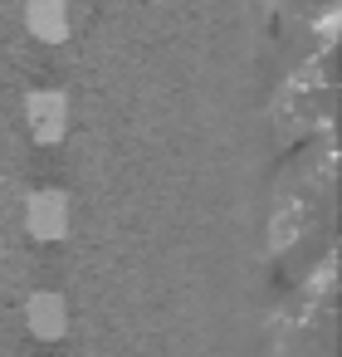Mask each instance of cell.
<instances>
[{
	"instance_id": "obj_1",
	"label": "cell",
	"mask_w": 342,
	"mask_h": 357,
	"mask_svg": "<svg viewBox=\"0 0 342 357\" xmlns=\"http://www.w3.org/2000/svg\"><path fill=\"white\" fill-rule=\"evenodd\" d=\"M20 113H25V128H30V137H35V142L54 147V142H64V137H69L74 103H69V93H64V89H30V93H25V103H20Z\"/></svg>"
},
{
	"instance_id": "obj_2",
	"label": "cell",
	"mask_w": 342,
	"mask_h": 357,
	"mask_svg": "<svg viewBox=\"0 0 342 357\" xmlns=\"http://www.w3.org/2000/svg\"><path fill=\"white\" fill-rule=\"evenodd\" d=\"M69 225H74L69 191H59V186H40V191L25 196V230H30L40 245L69 240Z\"/></svg>"
},
{
	"instance_id": "obj_3",
	"label": "cell",
	"mask_w": 342,
	"mask_h": 357,
	"mask_svg": "<svg viewBox=\"0 0 342 357\" xmlns=\"http://www.w3.org/2000/svg\"><path fill=\"white\" fill-rule=\"evenodd\" d=\"M69 298L59 294V289H35L30 298H25V328L40 337V342H59L64 333H69Z\"/></svg>"
},
{
	"instance_id": "obj_4",
	"label": "cell",
	"mask_w": 342,
	"mask_h": 357,
	"mask_svg": "<svg viewBox=\"0 0 342 357\" xmlns=\"http://www.w3.org/2000/svg\"><path fill=\"white\" fill-rule=\"evenodd\" d=\"M25 30L45 45H64L74 30V15L64 0H35V6H25Z\"/></svg>"
}]
</instances>
